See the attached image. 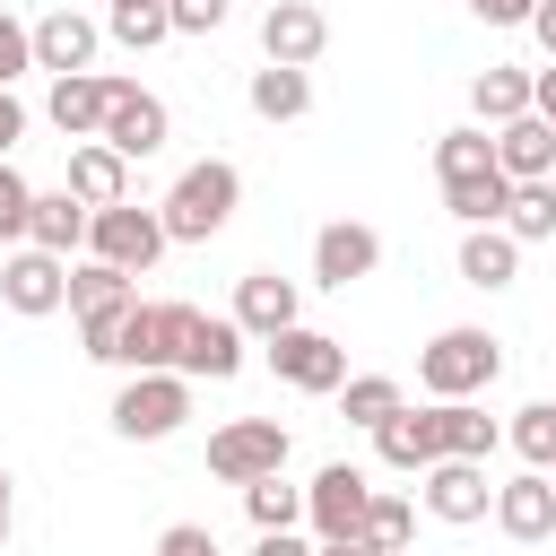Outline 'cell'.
<instances>
[{
    "instance_id": "cell-1",
    "label": "cell",
    "mask_w": 556,
    "mask_h": 556,
    "mask_svg": "<svg viewBox=\"0 0 556 556\" xmlns=\"http://www.w3.org/2000/svg\"><path fill=\"white\" fill-rule=\"evenodd\" d=\"M434 174H443V208H452L460 226H504V200H513V182H504V165H495V139H486V122H469V130H443V139H434Z\"/></svg>"
},
{
    "instance_id": "cell-2",
    "label": "cell",
    "mask_w": 556,
    "mask_h": 556,
    "mask_svg": "<svg viewBox=\"0 0 556 556\" xmlns=\"http://www.w3.org/2000/svg\"><path fill=\"white\" fill-rule=\"evenodd\" d=\"M495 374H504V339L478 330V321H452L417 348V391L426 400H478Z\"/></svg>"
},
{
    "instance_id": "cell-3",
    "label": "cell",
    "mask_w": 556,
    "mask_h": 556,
    "mask_svg": "<svg viewBox=\"0 0 556 556\" xmlns=\"http://www.w3.org/2000/svg\"><path fill=\"white\" fill-rule=\"evenodd\" d=\"M235 200H243V174L226 165V156H200V165H182L174 174V191H165V243H208V235H226V217H235Z\"/></svg>"
},
{
    "instance_id": "cell-4",
    "label": "cell",
    "mask_w": 556,
    "mask_h": 556,
    "mask_svg": "<svg viewBox=\"0 0 556 556\" xmlns=\"http://www.w3.org/2000/svg\"><path fill=\"white\" fill-rule=\"evenodd\" d=\"M182 417H191V374H174V365L130 374V382L113 391V434H122V443H165Z\"/></svg>"
},
{
    "instance_id": "cell-5",
    "label": "cell",
    "mask_w": 556,
    "mask_h": 556,
    "mask_svg": "<svg viewBox=\"0 0 556 556\" xmlns=\"http://www.w3.org/2000/svg\"><path fill=\"white\" fill-rule=\"evenodd\" d=\"M87 252H96V261H113V269H130V278H148V269H156V252H165V217H156V208H139V200L87 208Z\"/></svg>"
},
{
    "instance_id": "cell-6",
    "label": "cell",
    "mask_w": 556,
    "mask_h": 556,
    "mask_svg": "<svg viewBox=\"0 0 556 556\" xmlns=\"http://www.w3.org/2000/svg\"><path fill=\"white\" fill-rule=\"evenodd\" d=\"M269 348V374L287 382V391H313V400H330L339 382H348V348L330 339V330H304V321H287L278 339H261Z\"/></svg>"
},
{
    "instance_id": "cell-7",
    "label": "cell",
    "mask_w": 556,
    "mask_h": 556,
    "mask_svg": "<svg viewBox=\"0 0 556 556\" xmlns=\"http://www.w3.org/2000/svg\"><path fill=\"white\" fill-rule=\"evenodd\" d=\"M113 156H130V165H148L165 139H174V113H165V96H148V87H130V78H113V104H104V130H96Z\"/></svg>"
},
{
    "instance_id": "cell-8",
    "label": "cell",
    "mask_w": 556,
    "mask_h": 556,
    "mask_svg": "<svg viewBox=\"0 0 556 556\" xmlns=\"http://www.w3.org/2000/svg\"><path fill=\"white\" fill-rule=\"evenodd\" d=\"M208 469H217L226 486H252V478L287 469V426H278V417H235V426H217V434H208Z\"/></svg>"
},
{
    "instance_id": "cell-9",
    "label": "cell",
    "mask_w": 556,
    "mask_h": 556,
    "mask_svg": "<svg viewBox=\"0 0 556 556\" xmlns=\"http://www.w3.org/2000/svg\"><path fill=\"white\" fill-rule=\"evenodd\" d=\"M182 313L191 304H122V330H113V365L122 374H156V365H174V348H182Z\"/></svg>"
},
{
    "instance_id": "cell-10",
    "label": "cell",
    "mask_w": 556,
    "mask_h": 556,
    "mask_svg": "<svg viewBox=\"0 0 556 556\" xmlns=\"http://www.w3.org/2000/svg\"><path fill=\"white\" fill-rule=\"evenodd\" d=\"M417 504L434 513V521H452V530H469V521H486V504H495V486H486V460H426L417 469Z\"/></svg>"
},
{
    "instance_id": "cell-11",
    "label": "cell",
    "mask_w": 556,
    "mask_h": 556,
    "mask_svg": "<svg viewBox=\"0 0 556 556\" xmlns=\"http://www.w3.org/2000/svg\"><path fill=\"white\" fill-rule=\"evenodd\" d=\"M174 374H191V382H235L243 374V330H235V313H182V348H174Z\"/></svg>"
},
{
    "instance_id": "cell-12",
    "label": "cell",
    "mask_w": 556,
    "mask_h": 556,
    "mask_svg": "<svg viewBox=\"0 0 556 556\" xmlns=\"http://www.w3.org/2000/svg\"><path fill=\"white\" fill-rule=\"evenodd\" d=\"M365 504H374V478H365L356 460H330V469L304 486V521H313V539H356V530H365Z\"/></svg>"
},
{
    "instance_id": "cell-13",
    "label": "cell",
    "mask_w": 556,
    "mask_h": 556,
    "mask_svg": "<svg viewBox=\"0 0 556 556\" xmlns=\"http://www.w3.org/2000/svg\"><path fill=\"white\" fill-rule=\"evenodd\" d=\"M330 43V17L313 0H269L261 9V61H287V70H313Z\"/></svg>"
},
{
    "instance_id": "cell-14",
    "label": "cell",
    "mask_w": 556,
    "mask_h": 556,
    "mask_svg": "<svg viewBox=\"0 0 556 556\" xmlns=\"http://www.w3.org/2000/svg\"><path fill=\"white\" fill-rule=\"evenodd\" d=\"M374 269H382V235H374V226L330 217V226L313 235V278H321V287H339V295H348V287H356V278H374Z\"/></svg>"
},
{
    "instance_id": "cell-15",
    "label": "cell",
    "mask_w": 556,
    "mask_h": 556,
    "mask_svg": "<svg viewBox=\"0 0 556 556\" xmlns=\"http://www.w3.org/2000/svg\"><path fill=\"white\" fill-rule=\"evenodd\" d=\"M61 287H70V261H61V252H35V243H17L9 269H0V304L26 313V321L61 313Z\"/></svg>"
},
{
    "instance_id": "cell-16",
    "label": "cell",
    "mask_w": 556,
    "mask_h": 556,
    "mask_svg": "<svg viewBox=\"0 0 556 556\" xmlns=\"http://www.w3.org/2000/svg\"><path fill=\"white\" fill-rule=\"evenodd\" d=\"M495 530L504 539H521V547H539V539H556V486H547V469H521L513 486H495Z\"/></svg>"
},
{
    "instance_id": "cell-17",
    "label": "cell",
    "mask_w": 556,
    "mask_h": 556,
    "mask_svg": "<svg viewBox=\"0 0 556 556\" xmlns=\"http://www.w3.org/2000/svg\"><path fill=\"white\" fill-rule=\"evenodd\" d=\"M96 43H104V26H96V17H78V9H52V17H35V70H52V78H70V70H96Z\"/></svg>"
},
{
    "instance_id": "cell-18",
    "label": "cell",
    "mask_w": 556,
    "mask_h": 556,
    "mask_svg": "<svg viewBox=\"0 0 556 556\" xmlns=\"http://www.w3.org/2000/svg\"><path fill=\"white\" fill-rule=\"evenodd\" d=\"M104 104H113V78H104V70H70V78H52V96H43V113H52L61 139H96V130H104Z\"/></svg>"
},
{
    "instance_id": "cell-19",
    "label": "cell",
    "mask_w": 556,
    "mask_h": 556,
    "mask_svg": "<svg viewBox=\"0 0 556 556\" xmlns=\"http://www.w3.org/2000/svg\"><path fill=\"white\" fill-rule=\"evenodd\" d=\"M495 165H504V182H547L556 174V122H539V113L495 122Z\"/></svg>"
},
{
    "instance_id": "cell-20",
    "label": "cell",
    "mask_w": 556,
    "mask_h": 556,
    "mask_svg": "<svg viewBox=\"0 0 556 556\" xmlns=\"http://www.w3.org/2000/svg\"><path fill=\"white\" fill-rule=\"evenodd\" d=\"M287 321H295V278L243 269V278H235V330H243V339H278Z\"/></svg>"
},
{
    "instance_id": "cell-21",
    "label": "cell",
    "mask_w": 556,
    "mask_h": 556,
    "mask_svg": "<svg viewBox=\"0 0 556 556\" xmlns=\"http://www.w3.org/2000/svg\"><path fill=\"white\" fill-rule=\"evenodd\" d=\"M374 452H382V469H400V478H417L426 460H443V434H434V408H391V417L374 426Z\"/></svg>"
},
{
    "instance_id": "cell-22",
    "label": "cell",
    "mask_w": 556,
    "mask_h": 556,
    "mask_svg": "<svg viewBox=\"0 0 556 556\" xmlns=\"http://www.w3.org/2000/svg\"><path fill=\"white\" fill-rule=\"evenodd\" d=\"M26 243L70 261V252L87 243V200H78L70 182H61V191H35V208H26Z\"/></svg>"
},
{
    "instance_id": "cell-23",
    "label": "cell",
    "mask_w": 556,
    "mask_h": 556,
    "mask_svg": "<svg viewBox=\"0 0 556 556\" xmlns=\"http://www.w3.org/2000/svg\"><path fill=\"white\" fill-rule=\"evenodd\" d=\"M70 191H78L87 208H113V200H130V156H113L104 139H78V148H70Z\"/></svg>"
},
{
    "instance_id": "cell-24",
    "label": "cell",
    "mask_w": 556,
    "mask_h": 556,
    "mask_svg": "<svg viewBox=\"0 0 556 556\" xmlns=\"http://www.w3.org/2000/svg\"><path fill=\"white\" fill-rule=\"evenodd\" d=\"M460 278L486 287V295L513 287V278H521V243H513L504 226H460Z\"/></svg>"
},
{
    "instance_id": "cell-25",
    "label": "cell",
    "mask_w": 556,
    "mask_h": 556,
    "mask_svg": "<svg viewBox=\"0 0 556 556\" xmlns=\"http://www.w3.org/2000/svg\"><path fill=\"white\" fill-rule=\"evenodd\" d=\"M243 96H252V113H261V122H304V113H313V78H304V70H287V61H261Z\"/></svg>"
},
{
    "instance_id": "cell-26",
    "label": "cell",
    "mask_w": 556,
    "mask_h": 556,
    "mask_svg": "<svg viewBox=\"0 0 556 556\" xmlns=\"http://www.w3.org/2000/svg\"><path fill=\"white\" fill-rule=\"evenodd\" d=\"M130 295H139V287H130V269H113V261H96V252H87V261L70 269V287H61V304H70L78 321H87V313H122Z\"/></svg>"
},
{
    "instance_id": "cell-27",
    "label": "cell",
    "mask_w": 556,
    "mask_h": 556,
    "mask_svg": "<svg viewBox=\"0 0 556 556\" xmlns=\"http://www.w3.org/2000/svg\"><path fill=\"white\" fill-rule=\"evenodd\" d=\"M434 434H443L452 460H486V452L504 443V426H495L478 400H434Z\"/></svg>"
},
{
    "instance_id": "cell-28",
    "label": "cell",
    "mask_w": 556,
    "mask_h": 556,
    "mask_svg": "<svg viewBox=\"0 0 556 556\" xmlns=\"http://www.w3.org/2000/svg\"><path fill=\"white\" fill-rule=\"evenodd\" d=\"M469 113L495 130V122H513V113H530V70H504V61H486L478 78H469Z\"/></svg>"
},
{
    "instance_id": "cell-29",
    "label": "cell",
    "mask_w": 556,
    "mask_h": 556,
    "mask_svg": "<svg viewBox=\"0 0 556 556\" xmlns=\"http://www.w3.org/2000/svg\"><path fill=\"white\" fill-rule=\"evenodd\" d=\"M243 513H252V530H295L304 521V486H287V469H269V478L243 486Z\"/></svg>"
},
{
    "instance_id": "cell-30",
    "label": "cell",
    "mask_w": 556,
    "mask_h": 556,
    "mask_svg": "<svg viewBox=\"0 0 556 556\" xmlns=\"http://www.w3.org/2000/svg\"><path fill=\"white\" fill-rule=\"evenodd\" d=\"M504 235H513V243H547V235H556V182H513Z\"/></svg>"
},
{
    "instance_id": "cell-31",
    "label": "cell",
    "mask_w": 556,
    "mask_h": 556,
    "mask_svg": "<svg viewBox=\"0 0 556 556\" xmlns=\"http://www.w3.org/2000/svg\"><path fill=\"white\" fill-rule=\"evenodd\" d=\"M104 35L130 43V52H156V43L174 35V17H165V0H113V9H104Z\"/></svg>"
},
{
    "instance_id": "cell-32",
    "label": "cell",
    "mask_w": 556,
    "mask_h": 556,
    "mask_svg": "<svg viewBox=\"0 0 556 556\" xmlns=\"http://www.w3.org/2000/svg\"><path fill=\"white\" fill-rule=\"evenodd\" d=\"M339 408H348V426H365V434H374V426H382L391 408H408V400H400V382H391V374H348V382H339Z\"/></svg>"
},
{
    "instance_id": "cell-33",
    "label": "cell",
    "mask_w": 556,
    "mask_h": 556,
    "mask_svg": "<svg viewBox=\"0 0 556 556\" xmlns=\"http://www.w3.org/2000/svg\"><path fill=\"white\" fill-rule=\"evenodd\" d=\"M356 539H374L382 556H400V547L417 539V504H408V495H374V504H365V530H356Z\"/></svg>"
},
{
    "instance_id": "cell-34",
    "label": "cell",
    "mask_w": 556,
    "mask_h": 556,
    "mask_svg": "<svg viewBox=\"0 0 556 556\" xmlns=\"http://www.w3.org/2000/svg\"><path fill=\"white\" fill-rule=\"evenodd\" d=\"M513 452H521L530 469H556V408H547V400H530V408L513 417Z\"/></svg>"
},
{
    "instance_id": "cell-35",
    "label": "cell",
    "mask_w": 556,
    "mask_h": 556,
    "mask_svg": "<svg viewBox=\"0 0 556 556\" xmlns=\"http://www.w3.org/2000/svg\"><path fill=\"white\" fill-rule=\"evenodd\" d=\"M26 208H35V182L0 156V243H26Z\"/></svg>"
},
{
    "instance_id": "cell-36",
    "label": "cell",
    "mask_w": 556,
    "mask_h": 556,
    "mask_svg": "<svg viewBox=\"0 0 556 556\" xmlns=\"http://www.w3.org/2000/svg\"><path fill=\"white\" fill-rule=\"evenodd\" d=\"M26 70H35V26L0 9V87H9V78H26Z\"/></svg>"
},
{
    "instance_id": "cell-37",
    "label": "cell",
    "mask_w": 556,
    "mask_h": 556,
    "mask_svg": "<svg viewBox=\"0 0 556 556\" xmlns=\"http://www.w3.org/2000/svg\"><path fill=\"white\" fill-rule=\"evenodd\" d=\"M226 9H235V0H165L174 35H217V26H226Z\"/></svg>"
},
{
    "instance_id": "cell-38",
    "label": "cell",
    "mask_w": 556,
    "mask_h": 556,
    "mask_svg": "<svg viewBox=\"0 0 556 556\" xmlns=\"http://www.w3.org/2000/svg\"><path fill=\"white\" fill-rule=\"evenodd\" d=\"M156 556H217V539H208L200 521H174V530L156 539Z\"/></svg>"
},
{
    "instance_id": "cell-39",
    "label": "cell",
    "mask_w": 556,
    "mask_h": 556,
    "mask_svg": "<svg viewBox=\"0 0 556 556\" xmlns=\"http://www.w3.org/2000/svg\"><path fill=\"white\" fill-rule=\"evenodd\" d=\"M521 26H530V35H539V52L556 61V0H530V17H521Z\"/></svg>"
},
{
    "instance_id": "cell-40",
    "label": "cell",
    "mask_w": 556,
    "mask_h": 556,
    "mask_svg": "<svg viewBox=\"0 0 556 556\" xmlns=\"http://www.w3.org/2000/svg\"><path fill=\"white\" fill-rule=\"evenodd\" d=\"M17 139H26V104H17V96H9V87H0V156H9V148H17Z\"/></svg>"
},
{
    "instance_id": "cell-41",
    "label": "cell",
    "mask_w": 556,
    "mask_h": 556,
    "mask_svg": "<svg viewBox=\"0 0 556 556\" xmlns=\"http://www.w3.org/2000/svg\"><path fill=\"white\" fill-rule=\"evenodd\" d=\"M469 17H486V26H521L530 0H469Z\"/></svg>"
},
{
    "instance_id": "cell-42",
    "label": "cell",
    "mask_w": 556,
    "mask_h": 556,
    "mask_svg": "<svg viewBox=\"0 0 556 556\" xmlns=\"http://www.w3.org/2000/svg\"><path fill=\"white\" fill-rule=\"evenodd\" d=\"M530 113H539V122H556V61H547V70H530Z\"/></svg>"
},
{
    "instance_id": "cell-43",
    "label": "cell",
    "mask_w": 556,
    "mask_h": 556,
    "mask_svg": "<svg viewBox=\"0 0 556 556\" xmlns=\"http://www.w3.org/2000/svg\"><path fill=\"white\" fill-rule=\"evenodd\" d=\"M252 556H313V547H304L295 530H261V539H252Z\"/></svg>"
},
{
    "instance_id": "cell-44",
    "label": "cell",
    "mask_w": 556,
    "mask_h": 556,
    "mask_svg": "<svg viewBox=\"0 0 556 556\" xmlns=\"http://www.w3.org/2000/svg\"><path fill=\"white\" fill-rule=\"evenodd\" d=\"M313 556H382V547H374V539H321Z\"/></svg>"
},
{
    "instance_id": "cell-45",
    "label": "cell",
    "mask_w": 556,
    "mask_h": 556,
    "mask_svg": "<svg viewBox=\"0 0 556 556\" xmlns=\"http://www.w3.org/2000/svg\"><path fill=\"white\" fill-rule=\"evenodd\" d=\"M9 521H17V495H9V469H0V547H9Z\"/></svg>"
},
{
    "instance_id": "cell-46",
    "label": "cell",
    "mask_w": 556,
    "mask_h": 556,
    "mask_svg": "<svg viewBox=\"0 0 556 556\" xmlns=\"http://www.w3.org/2000/svg\"><path fill=\"white\" fill-rule=\"evenodd\" d=\"M547 486H556V469H547Z\"/></svg>"
},
{
    "instance_id": "cell-47",
    "label": "cell",
    "mask_w": 556,
    "mask_h": 556,
    "mask_svg": "<svg viewBox=\"0 0 556 556\" xmlns=\"http://www.w3.org/2000/svg\"><path fill=\"white\" fill-rule=\"evenodd\" d=\"M547 182H556V174H547Z\"/></svg>"
},
{
    "instance_id": "cell-48",
    "label": "cell",
    "mask_w": 556,
    "mask_h": 556,
    "mask_svg": "<svg viewBox=\"0 0 556 556\" xmlns=\"http://www.w3.org/2000/svg\"><path fill=\"white\" fill-rule=\"evenodd\" d=\"M547 408H556V400H547Z\"/></svg>"
},
{
    "instance_id": "cell-49",
    "label": "cell",
    "mask_w": 556,
    "mask_h": 556,
    "mask_svg": "<svg viewBox=\"0 0 556 556\" xmlns=\"http://www.w3.org/2000/svg\"><path fill=\"white\" fill-rule=\"evenodd\" d=\"M400 556H408V547H400Z\"/></svg>"
}]
</instances>
